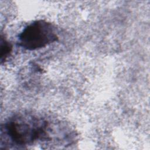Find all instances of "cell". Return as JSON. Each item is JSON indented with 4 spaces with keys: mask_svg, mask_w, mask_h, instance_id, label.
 <instances>
[{
    "mask_svg": "<svg viewBox=\"0 0 150 150\" xmlns=\"http://www.w3.org/2000/svg\"><path fill=\"white\" fill-rule=\"evenodd\" d=\"M50 122L31 112H19L9 117L4 124L5 134L15 144L28 145L35 142L52 139Z\"/></svg>",
    "mask_w": 150,
    "mask_h": 150,
    "instance_id": "cell-1",
    "label": "cell"
},
{
    "mask_svg": "<svg viewBox=\"0 0 150 150\" xmlns=\"http://www.w3.org/2000/svg\"><path fill=\"white\" fill-rule=\"evenodd\" d=\"M12 46L11 44L4 37L1 36V62H4L10 56Z\"/></svg>",
    "mask_w": 150,
    "mask_h": 150,
    "instance_id": "cell-3",
    "label": "cell"
},
{
    "mask_svg": "<svg viewBox=\"0 0 150 150\" xmlns=\"http://www.w3.org/2000/svg\"><path fill=\"white\" fill-rule=\"evenodd\" d=\"M54 26L45 20H37L27 25L18 36L19 45L28 50L44 47L58 40Z\"/></svg>",
    "mask_w": 150,
    "mask_h": 150,
    "instance_id": "cell-2",
    "label": "cell"
}]
</instances>
